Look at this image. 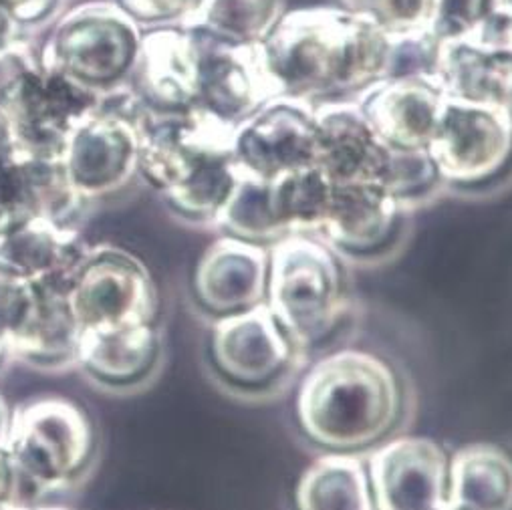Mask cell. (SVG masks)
Masks as SVG:
<instances>
[{
	"label": "cell",
	"instance_id": "16",
	"mask_svg": "<svg viewBox=\"0 0 512 510\" xmlns=\"http://www.w3.org/2000/svg\"><path fill=\"white\" fill-rule=\"evenodd\" d=\"M162 337L154 323L81 331L79 361L89 377L107 388H132L152 377L160 363Z\"/></svg>",
	"mask_w": 512,
	"mask_h": 510
},
{
	"label": "cell",
	"instance_id": "29",
	"mask_svg": "<svg viewBox=\"0 0 512 510\" xmlns=\"http://www.w3.org/2000/svg\"><path fill=\"white\" fill-rule=\"evenodd\" d=\"M492 5L494 0H430L428 31L438 43L466 39Z\"/></svg>",
	"mask_w": 512,
	"mask_h": 510
},
{
	"label": "cell",
	"instance_id": "12",
	"mask_svg": "<svg viewBox=\"0 0 512 510\" xmlns=\"http://www.w3.org/2000/svg\"><path fill=\"white\" fill-rule=\"evenodd\" d=\"M315 166L335 184L386 180L392 148L381 142L357 99L315 105Z\"/></svg>",
	"mask_w": 512,
	"mask_h": 510
},
{
	"label": "cell",
	"instance_id": "15",
	"mask_svg": "<svg viewBox=\"0 0 512 510\" xmlns=\"http://www.w3.org/2000/svg\"><path fill=\"white\" fill-rule=\"evenodd\" d=\"M85 250L67 226L35 218L0 236V281L27 287L67 285Z\"/></svg>",
	"mask_w": 512,
	"mask_h": 510
},
{
	"label": "cell",
	"instance_id": "31",
	"mask_svg": "<svg viewBox=\"0 0 512 510\" xmlns=\"http://www.w3.org/2000/svg\"><path fill=\"white\" fill-rule=\"evenodd\" d=\"M0 502H19V478L7 448H0Z\"/></svg>",
	"mask_w": 512,
	"mask_h": 510
},
{
	"label": "cell",
	"instance_id": "8",
	"mask_svg": "<svg viewBox=\"0 0 512 510\" xmlns=\"http://www.w3.org/2000/svg\"><path fill=\"white\" fill-rule=\"evenodd\" d=\"M315 107L277 97L234 130L232 154L242 174L273 182L279 176L315 164Z\"/></svg>",
	"mask_w": 512,
	"mask_h": 510
},
{
	"label": "cell",
	"instance_id": "28",
	"mask_svg": "<svg viewBox=\"0 0 512 510\" xmlns=\"http://www.w3.org/2000/svg\"><path fill=\"white\" fill-rule=\"evenodd\" d=\"M341 9L363 17L390 37L428 29L430 0H339Z\"/></svg>",
	"mask_w": 512,
	"mask_h": 510
},
{
	"label": "cell",
	"instance_id": "17",
	"mask_svg": "<svg viewBox=\"0 0 512 510\" xmlns=\"http://www.w3.org/2000/svg\"><path fill=\"white\" fill-rule=\"evenodd\" d=\"M434 77L452 99L512 113V49L480 47L470 41L440 43Z\"/></svg>",
	"mask_w": 512,
	"mask_h": 510
},
{
	"label": "cell",
	"instance_id": "20",
	"mask_svg": "<svg viewBox=\"0 0 512 510\" xmlns=\"http://www.w3.org/2000/svg\"><path fill=\"white\" fill-rule=\"evenodd\" d=\"M295 510H373L369 474L355 454H329L305 470Z\"/></svg>",
	"mask_w": 512,
	"mask_h": 510
},
{
	"label": "cell",
	"instance_id": "27",
	"mask_svg": "<svg viewBox=\"0 0 512 510\" xmlns=\"http://www.w3.org/2000/svg\"><path fill=\"white\" fill-rule=\"evenodd\" d=\"M442 184L444 182L428 150L392 148L383 188L394 196L400 206L410 210L412 206L428 200Z\"/></svg>",
	"mask_w": 512,
	"mask_h": 510
},
{
	"label": "cell",
	"instance_id": "13",
	"mask_svg": "<svg viewBox=\"0 0 512 510\" xmlns=\"http://www.w3.org/2000/svg\"><path fill=\"white\" fill-rule=\"evenodd\" d=\"M269 250L236 236L214 240L194 271V297L216 319L242 313L267 301Z\"/></svg>",
	"mask_w": 512,
	"mask_h": 510
},
{
	"label": "cell",
	"instance_id": "25",
	"mask_svg": "<svg viewBox=\"0 0 512 510\" xmlns=\"http://www.w3.org/2000/svg\"><path fill=\"white\" fill-rule=\"evenodd\" d=\"M130 160V148L121 138L87 136L79 140L71 160V182L81 192H101L117 184Z\"/></svg>",
	"mask_w": 512,
	"mask_h": 510
},
{
	"label": "cell",
	"instance_id": "24",
	"mask_svg": "<svg viewBox=\"0 0 512 510\" xmlns=\"http://www.w3.org/2000/svg\"><path fill=\"white\" fill-rule=\"evenodd\" d=\"M214 222L230 236L250 242H277L285 234L271 204V182L242 174Z\"/></svg>",
	"mask_w": 512,
	"mask_h": 510
},
{
	"label": "cell",
	"instance_id": "4",
	"mask_svg": "<svg viewBox=\"0 0 512 510\" xmlns=\"http://www.w3.org/2000/svg\"><path fill=\"white\" fill-rule=\"evenodd\" d=\"M95 428L87 412L69 398L45 396L11 412L7 452L25 492L41 496L83 478L95 456Z\"/></svg>",
	"mask_w": 512,
	"mask_h": 510
},
{
	"label": "cell",
	"instance_id": "14",
	"mask_svg": "<svg viewBox=\"0 0 512 510\" xmlns=\"http://www.w3.org/2000/svg\"><path fill=\"white\" fill-rule=\"evenodd\" d=\"M434 75L388 77L357 97L381 142L394 150H428L444 103Z\"/></svg>",
	"mask_w": 512,
	"mask_h": 510
},
{
	"label": "cell",
	"instance_id": "22",
	"mask_svg": "<svg viewBox=\"0 0 512 510\" xmlns=\"http://www.w3.org/2000/svg\"><path fill=\"white\" fill-rule=\"evenodd\" d=\"M281 13V0H202L196 11L204 37L232 45L261 43Z\"/></svg>",
	"mask_w": 512,
	"mask_h": 510
},
{
	"label": "cell",
	"instance_id": "32",
	"mask_svg": "<svg viewBox=\"0 0 512 510\" xmlns=\"http://www.w3.org/2000/svg\"><path fill=\"white\" fill-rule=\"evenodd\" d=\"M9 426H11V410H9L7 402L3 400V396H0V448H5V444H7Z\"/></svg>",
	"mask_w": 512,
	"mask_h": 510
},
{
	"label": "cell",
	"instance_id": "7",
	"mask_svg": "<svg viewBox=\"0 0 512 510\" xmlns=\"http://www.w3.org/2000/svg\"><path fill=\"white\" fill-rule=\"evenodd\" d=\"M299 351L265 303L216 319L210 359L216 373L242 390H267L281 381Z\"/></svg>",
	"mask_w": 512,
	"mask_h": 510
},
{
	"label": "cell",
	"instance_id": "33",
	"mask_svg": "<svg viewBox=\"0 0 512 510\" xmlns=\"http://www.w3.org/2000/svg\"><path fill=\"white\" fill-rule=\"evenodd\" d=\"M27 510H69V508H61V506H51V508H35V506H27Z\"/></svg>",
	"mask_w": 512,
	"mask_h": 510
},
{
	"label": "cell",
	"instance_id": "18",
	"mask_svg": "<svg viewBox=\"0 0 512 510\" xmlns=\"http://www.w3.org/2000/svg\"><path fill=\"white\" fill-rule=\"evenodd\" d=\"M81 345V327L73 315L67 297V285H35L33 307L9 341V353L45 369L77 365Z\"/></svg>",
	"mask_w": 512,
	"mask_h": 510
},
{
	"label": "cell",
	"instance_id": "19",
	"mask_svg": "<svg viewBox=\"0 0 512 510\" xmlns=\"http://www.w3.org/2000/svg\"><path fill=\"white\" fill-rule=\"evenodd\" d=\"M448 510H512V452L468 444L450 460Z\"/></svg>",
	"mask_w": 512,
	"mask_h": 510
},
{
	"label": "cell",
	"instance_id": "30",
	"mask_svg": "<svg viewBox=\"0 0 512 510\" xmlns=\"http://www.w3.org/2000/svg\"><path fill=\"white\" fill-rule=\"evenodd\" d=\"M85 49H71V53L77 59V71L85 73V69L97 67L95 77H105V75H115L125 59L127 53H130V43H127V37L123 31H115L113 27L85 31L83 33Z\"/></svg>",
	"mask_w": 512,
	"mask_h": 510
},
{
	"label": "cell",
	"instance_id": "11",
	"mask_svg": "<svg viewBox=\"0 0 512 510\" xmlns=\"http://www.w3.org/2000/svg\"><path fill=\"white\" fill-rule=\"evenodd\" d=\"M408 210L381 184H333L321 238L343 257L379 259L398 246Z\"/></svg>",
	"mask_w": 512,
	"mask_h": 510
},
{
	"label": "cell",
	"instance_id": "6",
	"mask_svg": "<svg viewBox=\"0 0 512 510\" xmlns=\"http://www.w3.org/2000/svg\"><path fill=\"white\" fill-rule=\"evenodd\" d=\"M428 154L448 186L490 184L512 162V113L448 97Z\"/></svg>",
	"mask_w": 512,
	"mask_h": 510
},
{
	"label": "cell",
	"instance_id": "3",
	"mask_svg": "<svg viewBox=\"0 0 512 510\" xmlns=\"http://www.w3.org/2000/svg\"><path fill=\"white\" fill-rule=\"evenodd\" d=\"M267 305L299 353L327 339L345 309L337 252L315 234H287L273 242Z\"/></svg>",
	"mask_w": 512,
	"mask_h": 510
},
{
	"label": "cell",
	"instance_id": "1",
	"mask_svg": "<svg viewBox=\"0 0 512 510\" xmlns=\"http://www.w3.org/2000/svg\"><path fill=\"white\" fill-rule=\"evenodd\" d=\"M277 97L321 105L388 79L394 39L341 7L281 13L259 43Z\"/></svg>",
	"mask_w": 512,
	"mask_h": 510
},
{
	"label": "cell",
	"instance_id": "5",
	"mask_svg": "<svg viewBox=\"0 0 512 510\" xmlns=\"http://www.w3.org/2000/svg\"><path fill=\"white\" fill-rule=\"evenodd\" d=\"M67 297L81 331L156 323L154 279L146 265L123 248L85 250L69 277Z\"/></svg>",
	"mask_w": 512,
	"mask_h": 510
},
{
	"label": "cell",
	"instance_id": "21",
	"mask_svg": "<svg viewBox=\"0 0 512 510\" xmlns=\"http://www.w3.org/2000/svg\"><path fill=\"white\" fill-rule=\"evenodd\" d=\"M333 182L315 164L271 182V204L283 234H319L329 212Z\"/></svg>",
	"mask_w": 512,
	"mask_h": 510
},
{
	"label": "cell",
	"instance_id": "10",
	"mask_svg": "<svg viewBox=\"0 0 512 510\" xmlns=\"http://www.w3.org/2000/svg\"><path fill=\"white\" fill-rule=\"evenodd\" d=\"M273 99L277 93L259 43L200 41L196 109L236 127Z\"/></svg>",
	"mask_w": 512,
	"mask_h": 510
},
{
	"label": "cell",
	"instance_id": "9",
	"mask_svg": "<svg viewBox=\"0 0 512 510\" xmlns=\"http://www.w3.org/2000/svg\"><path fill=\"white\" fill-rule=\"evenodd\" d=\"M373 510H448L450 460L428 438L383 442L367 466Z\"/></svg>",
	"mask_w": 512,
	"mask_h": 510
},
{
	"label": "cell",
	"instance_id": "2",
	"mask_svg": "<svg viewBox=\"0 0 512 510\" xmlns=\"http://www.w3.org/2000/svg\"><path fill=\"white\" fill-rule=\"evenodd\" d=\"M404 392L390 363L343 349L303 377L297 418L305 436L331 454H355L386 442L400 424Z\"/></svg>",
	"mask_w": 512,
	"mask_h": 510
},
{
	"label": "cell",
	"instance_id": "23",
	"mask_svg": "<svg viewBox=\"0 0 512 510\" xmlns=\"http://www.w3.org/2000/svg\"><path fill=\"white\" fill-rule=\"evenodd\" d=\"M240 176L242 172L232 152L210 154L166 196L182 216L192 220H214L232 196Z\"/></svg>",
	"mask_w": 512,
	"mask_h": 510
},
{
	"label": "cell",
	"instance_id": "26",
	"mask_svg": "<svg viewBox=\"0 0 512 510\" xmlns=\"http://www.w3.org/2000/svg\"><path fill=\"white\" fill-rule=\"evenodd\" d=\"M21 97L25 105V130L31 132V140L43 144H51V136L59 130V125L83 107V95L59 79L47 83L29 79L23 85Z\"/></svg>",
	"mask_w": 512,
	"mask_h": 510
}]
</instances>
